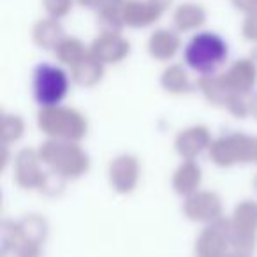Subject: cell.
<instances>
[{
  "label": "cell",
  "instance_id": "cell-9",
  "mask_svg": "<svg viewBox=\"0 0 257 257\" xmlns=\"http://www.w3.org/2000/svg\"><path fill=\"white\" fill-rule=\"evenodd\" d=\"M222 79L229 90L245 92L255 81V65L252 60H238Z\"/></svg>",
  "mask_w": 257,
  "mask_h": 257
},
{
  "label": "cell",
  "instance_id": "cell-7",
  "mask_svg": "<svg viewBox=\"0 0 257 257\" xmlns=\"http://www.w3.org/2000/svg\"><path fill=\"white\" fill-rule=\"evenodd\" d=\"M182 41L176 29H157L148 39L150 55L159 60H169L178 53Z\"/></svg>",
  "mask_w": 257,
  "mask_h": 257
},
{
  "label": "cell",
  "instance_id": "cell-15",
  "mask_svg": "<svg viewBox=\"0 0 257 257\" xmlns=\"http://www.w3.org/2000/svg\"><path fill=\"white\" fill-rule=\"evenodd\" d=\"M232 8L236 9V11L243 13V15H246V13H252L257 9V0H231Z\"/></svg>",
  "mask_w": 257,
  "mask_h": 257
},
{
  "label": "cell",
  "instance_id": "cell-8",
  "mask_svg": "<svg viewBox=\"0 0 257 257\" xmlns=\"http://www.w3.org/2000/svg\"><path fill=\"white\" fill-rule=\"evenodd\" d=\"M65 37L64 27H62L60 20L51 18V16H44L34 25L32 29V39L43 50H51L60 44V41Z\"/></svg>",
  "mask_w": 257,
  "mask_h": 257
},
{
  "label": "cell",
  "instance_id": "cell-3",
  "mask_svg": "<svg viewBox=\"0 0 257 257\" xmlns=\"http://www.w3.org/2000/svg\"><path fill=\"white\" fill-rule=\"evenodd\" d=\"M164 13L155 0H125L121 6V23L128 29H147L157 23Z\"/></svg>",
  "mask_w": 257,
  "mask_h": 257
},
{
  "label": "cell",
  "instance_id": "cell-6",
  "mask_svg": "<svg viewBox=\"0 0 257 257\" xmlns=\"http://www.w3.org/2000/svg\"><path fill=\"white\" fill-rule=\"evenodd\" d=\"M83 8L93 9L97 13L99 23L104 30H120L123 29L121 23V6L125 0H76Z\"/></svg>",
  "mask_w": 257,
  "mask_h": 257
},
{
  "label": "cell",
  "instance_id": "cell-1",
  "mask_svg": "<svg viewBox=\"0 0 257 257\" xmlns=\"http://www.w3.org/2000/svg\"><path fill=\"white\" fill-rule=\"evenodd\" d=\"M229 55V46L217 32H197L183 48L185 64L203 76H211Z\"/></svg>",
  "mask_w": 257,
  "mask_h": 257
},
{
  "label": "cell",
  "instance_id": "cell-11",
  "mask_svg": "<svg viewBox=\"0 0 257 257\" xmlns=\"http://www.w3.org/2000/svg\"><path fill=\"white\" fill-rule=\"evenodd\" d=\"M102 62H99L92 53H88L81 62L72 65V72H74V79L81 85H92V83L99 81L100 74H102Z\"/></svg>",
  "mask_w": 257,
  "mask_h": 257
},
{
  "label": "cell",
  "instance_id": "cell-12",
  "mask_svg": "<svg viewBox=\"0 0 257 257\" xmlns=\"http://www.w3.org/2000/svg\"><path fill=\"white\" fill-rule=\"evenodd\" d=\"M43 2V9L46 13V16L51 18L62 20L65 16H69L74 9V6L78 4L76 0H41Z\"/></svg>",
  "mask_w": 257,
  "mask_h": 257
},
{
  "label": "cell",
  "instance_id": "cell-13",
  "mask_svg": "<svg viewBox=\"0 0 257 257\" xmlns=\"http://www.w3.org/2000/svg\"><path fill=\"white\" fill-rule=\"evenodd\" d=\"M162 81H164V85L168 86L169 90L180 92V90L187 88V81H189V79H187L185 71H183L180 65H173V67H169L168 71L164 72Z\"/></svg>",
  "mask_w": 257,
  "mask_h": 257
},
{
  "label": "cell",
  "instance_id": "cell-10",
  "mask_svg": "<svg viewBox=\"0 0 257 257\" xmlns=\"http://www.w3.org/2000/svg\"><path fill=\"white\" fill-rule=\"evenodd\" d=\"M53 53L62 64H67L72 67V65H76L78 62H81L83 58L90 53V50H86V46L78 37L65 36L64 39L60 41V44L53 50Z\"/></svg>",
  "mask_w": 257,
  "mask_h": 257
},
{
  "label": "cell",
  "instance_id": "cell-16",
  "mask_svg": "<svg viewBox=\"0 0 257 257\" xmlns=\"http://www.w3.org/2000/svg\"><path fill=\"white\" fill-rule=\"evenodd\" d=\"M159 6H161L164 11H168V9H171V6H173V0H155Z\"/></svg>",
  "mask_w": 257,
  "mask_h": 257
},
{
  "label": "cell",
  "instance_id": "cell-4",
  "mask_svg": "<svg viewBox=\"0 0 257 257\" xmlns=\"http://www.w3.org/2000/svg\"><path fill=\"white\" fill-rule=\"evenodd\" d=\"M131 51V43L120 30H102L90 46V53L102 64H116Z\"/></svg>",
  "mask_w": 257,
  "mask_h": 257
},
{
  "label": "cell",
  "instance_id": "cell-17",
  "mask_svg": "<svg viewBox=\"0 0 257 257\" xmlns=\"http://www.w3.org/2000/svg\"><path fill=\"white\" fill-rule=\"evenodd\" d=\"M252 55H253V58H255V60H257V46H255V48H253V51H252Z\"/></svg>",
  "mask_w": 257,
  "mask_h": 257
},
{
  "label": "cell",
  "instance_id": "cell-5",
  "mask_svg": "<svg viewBox=\"0 0 257 257\" xmlns=\"http://www.w3.org/2000/svg\"><path fill=\"white\" fill-rule=\"evenodd\" d=\"M206 9L199 2H182L173 9V27L182 32H192L206 23Z\"/></svg>",
  "mask_w": 257,
  "mask_h": 257
},
{
  "label": "cell",
  "instance_id": "cell-14",
  "mask_svg": "<svg viewBox=\"0 0 257 257\" xmlns=\"http://www.w3.org/2000/svg\"><path fill=\"white\" fill-rule=\"evenodd\" d=\"M241 34L246 41H252L257 44V9L252 13L243 15L241 22Z\"/></svg>",
  "mask_w": 257,
  "mask_h": 257
},
{
  "label": "cell",
  "instance_id": "cell-2",
  "mask_svg": "<svg viewBox=\"0 0 257 257\" xmlns=\"http://www.w3.org/2000/svg\"><path fill=\"white\" fill-rule=\"evenodd\" d=\"M69 78L60 67L51 64H41L34 72V95L44 106H53L65 97Z\"/></svg>",
  "mask_w": 257,
  "mask_h": 257
}]
</instances>
